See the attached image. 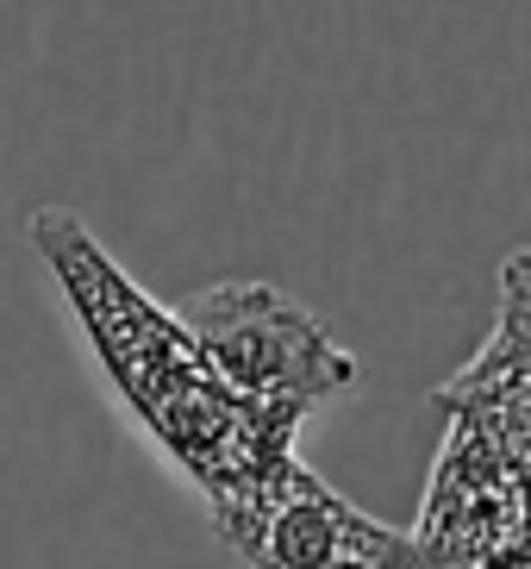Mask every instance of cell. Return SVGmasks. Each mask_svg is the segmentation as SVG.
I'll list each match as a JSON object with an SVG mask.
<instances>
[{
  "label": "cell",
  "instance_id": "obj_4",
  "mask_svg": "<svg viewBox=\"0 0 531 569\" xmlns=\"http://www.w3.org/2000/svg\"><path fill=\"white\" fill-rule=\"evenodd\" d=\"M250 569H432L413 532L369 519L307 463H294L263 495V507L226 532Z\"/></svg>",
  "mask_w": 531,
  "mask_h": 569
},
{
  "label": "cell",
  "instance_id": "obj_1",
  "mask_svg": "<svg viewBox=\"0 0 531 569\" xmlns=\"http://www.w3.org/2000/svg\"><path fill=\"white\" fill-rule=\"evenodd\" d=\"M26 238L44 257L50 282L63 288L113 401L194 482L219 538L244 526L263 507L269 488L300 463L294 438L263 426L219 382V369L207 363L188 319L176 307L150 301L69 207H38L26 219Z\"/></svg>",
  "mask_w": 531,
  "mask_h": 569
},
{
  "label": "cell",
  "instance_id": "obj_2",
  "mask_svg": "<svg viewBox=\"0 0 531 569\" xmlns=\"http://www.w3.org/2000/svg\"><path fill=\"white\" fill-rule=\"evenodd\" d=\"M176 313L200 338L219 382L282 438H300L319 407L344 401L363 382L357 357L319 326L313 307H300L275 282H213L188 295Z\"/></svg>",
  "mask_w": 531,
  "mask_h": 569
},
{
  "label": "cell",
  "instance_id": "obj_3",
  "mask_svg": "<svg viewBox=\"0 0 531 569\" xmlns=\"http://www.w3.org/2000/svg\"><path fill=\"white\" fill-rule=\"evenodd\" d=\"M450 432L438 451L419 551L432 569H531V488L513 445L469 407H444Z\"/></svg>",
  "mask_w": 531,
  "mask_h": 569
}]
</instances>
